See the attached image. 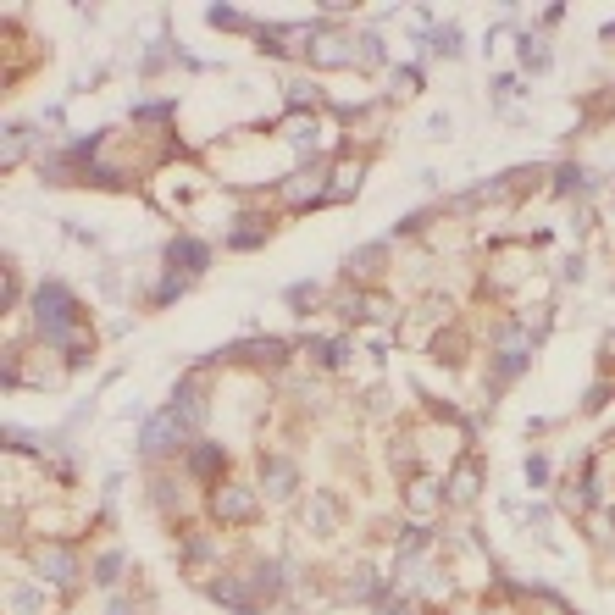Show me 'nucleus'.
<instances>
[{"label":"nucleus","mask_w":615,"mask_h":615,"mask_svg":"<svg viewBox=\"0 0 615 615\" xmlns=\"http://www.w3.org/2000/svg\"><path fill=\"white\" fill-rule=\"evenodd\" d=\"M521 61H527L532 73H543V67H549V50H543V45H538V39H532V34H527V39H521Z\"/></svg>","instance_id":"nucleus-22"},{"label":"nucleus","mask_w":615,"mask_h":615,"mask_svg":"<svg viewBox=\"0 0 615 615\" xmlns=\"http://www.w3.org/2000/svg\"><path fill=\"white\" fill-rule=\"evenodd\" d=\"M261 477H266V494H272V499H289L294 494V466H289V460H266Z\"/></svg>","instance_id":"nucleus-13"},{"label":"nucleus","mask_w":615,"mask_h":615,"mask_svg":"<svg viewBox=\"0 0 615 615\" xmlns=\"http://www.w3.org/2000/svg\"><path fill=\"white\" fill-rule=\"evenodd\" d=\"M211 599L228 604V610H239V615H250V610H255L250 582H233V577H217V582H211Z\"/></svg>","instance_id":"nucleus-10"},{"label":"nucleus","mask_w":615,"mask_h":615,"mask_svg":"<svg viewBox=\"0 0 615 615\" xmlns=\"http://www.w3.org/2000/svg\"><path fill=\"white\" fill-rule=\"evenodd\" d=\"M283 133H289L294 145H305V150L316 145V122L311 117H289V122H283Z\"/></svg>","instance_id":"nucleus-19"},{"label":"nucleus","mask_w":615,"mask_h":615,"mask_svg":"<svg viewBox=\"0 0 615 615\" xmlns=\"http://www.w3.org/2000/svg\"><path fill=\"white\" fill-rule=\"evenodd\" d=\"M350 593H355V599H372V593H377V577H372V566H361V571H355V577H350Z\"/></svg>","instance_id":"nucleus-25"},{"label":"nucleus","mask_w":615,"mask_h":615,"mask_svg":"<svg viewBox=\"0 0 615 615\" xmlns=\"http://www.w3.org/2000/svg\"><path fill=\"white\" fill-rule=\"evenodd\" d=\"M604 39H615V23H610V28H604Z\"/></svg>","instance_id":"nucleus-33"},{"label":"nucleus","mask_w":615,"mask_h":615,"mask_svg":"<svg viewBox=\"0 0 615 615\" xmlns=\"http://www.w3.org/2000/svg\"><path fill=\"white\" fill-rule=\"evenodd\" d=\"M377 61H383V39L361 34V67H377Z\"/></svg>","instance_id":"nucleus-27"},{"label":"nucleus","mask_w":615,"mask_h":615,"mask_svg":"<svg viewBox=\"0 0 615 615\" xmlns=\"http://www.w3.org/2000/svg\"><path fill=\"white\" fill-rule=\"evenodd\" d=\"M205 17H211V23H217V28H244V17L233 12V6H211V12H205Z\"/></svg>","instance_id":"nucleus-31"},{"label":"nucleus","mask_w":615,"mask_h":615,"mask_svg":"<svg viewBox=\"0 0 615 615\" xmlns=\"http://www.w3.org/2000/svg\"><path fill=\"white\" fill-rule=\"evenodd\" d=\"M588 499H593V488H588V483H571L566 494H560V505H566V510H588Z\"/></svg>","instance_id":"nucleus-26"},{"label":"nucleus","mask_w":615,"mask_h":615,"mask_svg":"<svg viewBox=\"0 0 615 615\" xmlns=\"http://www.w3.org/2000/svg\"><path fill=\"white\" fill-rule=\"evenodd\" d=\"M532 344H538V338H532L527 327H505V333H499V350H494V372H499V377H516V372H527V361H532Z\"/></svg>","instance_id":"nucleus-6"},{"label":"nucleus","mask_w":615,"mask_h":615,"mask_svg":"<svg viewBox=\"0 0 615 615\" xmlns=\"http://www.w3.org/2000/svg\"><path fill=\"white\" fill-rule=\"evenodd\" d=\"M355 189H361V161H338L327 178V200H350Z\"/></svg>","instance_id":"nucleus-12"},{"label":"nucleus","mask_w":615,"mask_h":615,"mask_svg":"<svg viewBox=\"0 0 615 615\" xmlns=\"http://www.w3.org/2000/svg\"><path fill=\"white\" fill-rule=\"evenodd\" d=\"M610 527H615V510H610Z\"/></svg>","instance_id":"nucleus-34"},{"label":"nucleus","mask_w":615,"mask_h":615,"mask_svg":"<svg viewBox=\"0 0 615 615\" xmlns=\"http://www.w3.org/2000/svg\"><path fill=\"white\" fill-rule=\"evenodd\" d=\"M377 615H410L405 593H377Z\"/></svg>","instance_id":"nucleus-24"},{"label":"nucleus","mask_w":615,"mask_h":615,"mask_svg":"<svg viewBox=\"0 0 615 615\" xmlns=\"http://www.w3.org/2000/svg\"><path fill=\"white\" fill-rule=\"evenodd\" d=\"M255 510H261V494L244 483H217L211 488V516L222 521V527H244V521H255Z\"/></svg>","instance_id":"nucleus-3"},{"label":"nucleus","mask_w":615,"mask_h":615,"mask_svg":"<svg viewBox=\"0 0 615 615\" xmlns=\"http://www.w3.org/2000/svg\"><path fill=\"white\" fill-rule=\"evenodd\" d=\"M205 261H211V250H205L200 239H172V244H167V278H178V283L200 278Z\"/></svg>","instance_id":"nucleus-7"},{"label":"nucleus","mask_w":615,"mask_h":615,"mask_svg":"<svg viewBox=\"0 0 615 615\" xmlns=\"http://www.w3.org/2000/svg\"><path fill=\"white\" fill-rule=\"evenodd\" d=\"M34 571L56 588H78V555L67 543H34Z\"/></svg>","instance_id":"nucleus-4"},{"label":"nucleus","mask_w":615,"mask_h":615,"mask_svg":"<svg viewBox=\"0 0 615 615\" xmlns=\"http://www.w3.org/2000/svg\"><path fill=\"white\" fill-rule=\"evenodd\" d=\"M377 261H383V244H366V250L350 255V266H344V272H361V278H366V272H377Z\"/></svg>","instance_id":"nucleus-18"},{"label":"nucleus","mask_w":615,"mask_h":615,"mask_svg":"<svg viewBox=\"0 0 615 615\" xmlns=\"http://www.w3.org/2000/svg\"><path fill=\"white\" fill-rule=\"evenodd\" d=\"M23 150H28V128H23V122H12V128H6V145H0V161H6V167H17V161H23Z\"/></svg>","instance_id":"nucleus-16"},{"label":"nucleus","mask_w":615,"mask_h":615,"mask_svg":"<svg viewBox=\"0 0 615 615\" xmlns=\"http://www.w3.org/2000/svg\"><path fill=\"white\" fill-rule=\"evenodd\" d=\"M283 350H289L283 338H261V344H239V355H244V361H283Z\"/></svg>","instance_id":"nucleus-17"},{"label":"nucleus","mask_w":615,"mask_h":615,"mask_svg":"<svg viewBox=\"0 0 615 615\" xmlns=\"http://www.w3.org/2000/svg\"><path fill=\"white\" fill-rule=\"evenodd\" d=\"M527 483H532V488L549 483V460H543V455H527Z\"/></svg>","instance_id":"nucleus-30"},{"label":"nucleus","mask_w":615,"mask_h":615,"mask_svg":"<svg viewBox=\"0 0 615 615\" xmlns=\"http://www.w3.org/2000/svg\"><path fill=\"white\" fill-rule=\"evenodd\" d=\"M471 494H477V466L466 460V466L455 471V483H449V499H471Z\"/></svg>","instance_id":"nucleus-20"},{"label":"nucleus","mask_w":615,"mask_h":615,"mask_svg":"<svg viewBox=\"0 0 615 615\" xmlns=\"http://www.w3.org/2000/svg\"><path fill=\"white\" fill-rule=\"evenodd\" d=\"M305 61L311 67H350V61H361V39L338 34V28H316V34H305Z\"/></svg>","instance_id":"nucleus-2"},{"label":"nucleus","mask_w":615,"mask_h":615,"mask_svg":"<svg viewBox=\"0 0 615 615\" xmlns=\"http://www.w3.org/2000/svg\"><path fill=\"white\" fill-rule=\"evenodd\" d=\"M34 322H39V338L45 344H56V350H67L78 361V350H89V338L78 333V300L67 283H39L34 294Z\"/></svg>","instance_id":"nucleus-1"},{"label":"nucleus","mask_w":615,"mask_h":615,"mask_svg":"<svg viewBox=\"0 0 615 615\" xmlns=\"http://www.w3.org/2000/svg\"><path fill=\"white\" fill-rule=\"evenodd\" d=\"M444 499H449V488L433 483V477H410V488H405V510H410V516H433Z\"/></svg>","instance_id":"nucleus-9"},{"label":"nucleus","mask_w":615,"mask_h":615,"mask_svg":"<svg viewBox=\"0 0 615 615\" xmlns=\"http://www.w3.org/2000/svg\"><path fill=\"white\" fill-rule=\"evenodd\" d=\"M172 410H178L189 427H200V422H205V399H200V388H194V383H178V388H172Z\"/></svg>","instance_id":"nucleus-11"},{"label":"nucleus","mask_w":615,"mask_h":615,"mask_svg":"<svg viewBox=\"0 0 615 615\" xmlns=\"http://www.w3.org/2000/svg\"><path fill=\"white\" fill-rule=\"evenodd\" d=\"M283 200H289V205H322L327 200V167H322V161H311L300 178L283 183Z\"/></svg>","instance_id":"nucleus-8"},{"label":"nucleus","mask_w":615,"mask_h":615,"mask_svg":"<svg viewBox=\"0 0 615 615\" xmlns=\"http://www.w3.org/2000/svg\"><path fill=\"white\" fill-rule=\"evenodd\" d=\"M6 604H12V615H39V610H45V593H39V588H23V582H17V588L6 593Z\"/></svg>","instance_id":"nucleus-15"},{"label":"nucleus","mask_w":615,"mask_h":615,"mask_svg":"<svg viewBox=\"0 0 615 615\" xmlns=\"http://www.w3.org/2000/svg\"><path fill=\"white\" fill-rule=\"evenodd\" d=\"M183 433H189V422H183L178 410H156V416H150L145 422V433H139V449H145V455H167L172 444H183Z\"/></svg>","instance_id":"nucleus-5"},{"label":"nucleus","mask_w":615,"mask_h":615,"mask_svg":"<svg viewBox=\"0 0 615 615\" xmlns=\"http://www.w3.org/2000/svg\"><path fill=\"white\" fill-rule=\"evenodd\" d=\"M582 183H588V178H582V167H566V172H560V194L582 189Z\"/></svg>","instance_id":"nucleus-32"},{"label":"nucleus","mask_w":615,"mask_h":615,"mask_svg":"<svg viewBox=\"0 0 615 615\" xmlns=\"http://www.w3.org/2000/svg\"><path fill=\"white\" fill-rule=\"evenodd\" d=\"M316 100H322V95H316V84H289V106H305V111H311Z\"/></svg>","instance_id":"nucleus-28"},{"label":"nucleus","mask_w":615,"mask_h":615,"mask_svg":"<svg viewBox=\"0 0 615 615\" xmlns=\"http://www.w3.org/2000/svg\"><path fill=\"white\" fill-rule=\"evenodd\" d=\"M333 516H338V505H333V499H316V505H311L316 532H333Z\"/></svg>","instance_id":"nucleus-23"},{"label":"nucleus","mask_w":615,"mask_h":615,"mask_svg":"<svg viewBox=\"0 0 615 615\" xmlns=\"http://www.w3.org/2000/svg\"><path fill=\"white\" fill-rule=\"evenodd\" d=\"M316 300H322V289H316V283H294V289H289L294 311H316Z\"/></svg>","instance_id":"nucleus-21"},{"label":"nucleus","mask_w":615,"mask_h":615,"mask_svg":"<svg viewBox=\"0 0 615 615\" xmlns=\"http://www.w3.org/2000/svg\"><path fill=\"white\" fill-rule=\"evenodd\" d=\"M189 471H194V477H205V483H217L222 449H217V444H194V449H189Z\"/></svg>","instance_id":"nucleus-14"},{"label":"nucleus","mask_w":615,"mask_h":615,"mask_svg":"<svg viewBox=\"0 0 615 615\" xmlns=\"http://www.w3.org/2000/svg\"><path fill=\"white\" fill-rule=\"evenodd\" d=\"M117 577H122V555H106V560L95 566V582H106V588H111Z\"/></svg>","instance_id":"nucleus-29"}]
</instances>
